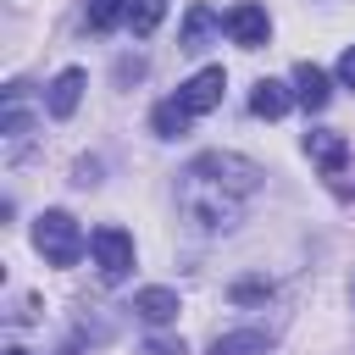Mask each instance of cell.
I'll return each mask as SVG.
<instances>
[{"instance_id": "ffe728a7", "label": "cell", "mask_w": 355, "mask_h": 355, "mask_svg": "<svg viewBox=\"0 0 355 355\" xmlns=\"http://www.w3.org/2000/svg\"><path fill=\"white\" fill-rule=\"evenodd\" d=\"M78 183H83V189L100 183V161H78Z\"/></svg>"}, {"instance_id": "3957f363", "label": "cell", "mask_w": 355, "mask_h": 355, "mask_svg": "<svg viewBox=\"0 0 355 355\" xmlns=\"http://www.w3.org/2000/svg\"><path fill=\"white\" fill-rule=\"evenodd\" d=\"M33 244H39V255L50 266H78V255H83V233H78V222L67 211H44L39 227H33Z\"/></svg>"}, {"instance_id": "d6986e66", "label": "cell", "mask_w": 355, "mask_h": 355, "mask_svg": "<svg viewBox=\"0 0 355 355\" xmlns=\"http://www.w3.org/2000/svg\"><path fill=\"white\" fill-rule=\"evenodd\" d=\"M338 78H344V83H349V89H355V44H349V50H344V55H338Z\"/></svg>"}, {"instance_id": "6da1fadb", "label": "cell", "mask_w": 355, "mask_h": 355, "mask_svg": "<svg viewBox=\"0 0 355 355\" xmlns=\"http://www.w3.org/2000/svg\"><path fill=\"white\" fill-rule=\"evenodd\" d=\"M178 205H183V216H189L200 233H222V227L239 222V194H227L222 183L200 178L194 166H189L183 183H178Z\"/></svg>"}, {"instance_id": "ac0fdd59", "label": "cell", "mask_w": 355, "mask_h": 355, "mask_svg": "<svg viewBox=\"0 0 355 355\" xmlns=\"http://www.w3.org/2000/svg\"><path fill=\"white\" fill-rule=\"evenodd\" d=\"M144 355H183V338H150Z\"/></svg>"}, {"instance_id": "277c9868", "label": "cell", "mask_w": 355, "mask_h": 355, "mask_svg": "<svg viewBox=\"0 0 355 355\" xmlns=\"http://www.w3.org/2000/svg\"><path fill=\"white\" fill-rule=\"evenodd\" d=\"M89 244H94V266H100L105 283H122V277L133 272V233H128V227H111V222H105V227H94Z\"/></svg>"}, {"instance_id": "ba28073f", "label": "cell", "mask_w": 355, "mask_h": 355, "mask_svg": "<svg viewBox=\"0 0 355 355\" xmlns=\"http://www.w3.org/2000/svg\"><path fill=\"white\" fill-rule=\"evenodd\" d=\"M294 100H300L305 111H322V105L333 100L327 72H322V67H311V61H300V67H294Z\"/></svg>"}, {"instance_id": "44dd1931", "label": "cell", "mask_w": 355, "mask_h": 355, "mask_svg": "<svg viewBox=\"0 0 355 355\" xmlns=\"http://www.w3.org/2000/svg\"><path fill=\"white\" fill-rule=\"evenodd\" d=\"M139 72H144V61H116V78H122V83H128V78H139Z\"/></svg>"}, {"instance_id": "8fae6325", "label": "cell", "mask_w": 355, "mask_h": 355, "mask_svg": "<svg viewBox=\"0 0 355 355\" xmlns=\"http://www.w3.org/2000/svg\"><path fill=\"white\" fill-rule=\"evenodd\" d=\"M211 33H216V11H211V6H189L183 33H178V50H205Z\"/></svg>"}, {"instance_id": "7c38bea8", "label": "cell", "mask_w": 355, "mask_h": 355, "mask_svg": "<svg viewBox=\"0 0 355 355\" xmlns=\"http://www.w3.org/2000/svg\"><path fill=\"white\" fill-rule=\"evenodd\" d=\"M250 111H255V116H266V122H277V116L288 111V89H283V83H272V78H261V83H255V94H250Z\"/></svg>"}, {"instance_id": "7402d4cb", "label": "cell", "mask_w": 355, "mask_h": 355, "mask_svg": "<svg viewBox=\"0 0 355 355\" xmlns=\"http://www.w3.org/2000/svg\"><path fill=\"white\" fill-rule=\"evenodd\" d=\"M6 355H28V349H6Z\"/></svg>"}, {"instance_id": "2e32d148", "label": "cell", "mask_w": 355, "mask_h": 355, "mask_svg": "<svg viewBox=\"0 0 355 355\" xmlns=\"http://www.w3.org/2000/svg\"><path fill=\"white\" fill-rule=\"evenodd\" d=\"M166 17V0H128V28L144 39V33H155V22Z\"/></svg>"}, {"instance_id": "7a4b0ae2", "label": "cell", "mask_w": 355, "mask_h": 355, "mask_svg": "<svg viewBox=\"0 0 355 355\" xmlns=\"http://www.w3.org/2000/svg\"><path fill=\"white\" fill-rule=\"evenodd\" d=\"M189 166H194L200 178L222 183V189H227V194H239V200H244V194H255V189H261V178H266L250 155H233V150H205V155H194Z\"/></svg>"}, {"instance_id": "9c48e42d", "label": "cell", "mask_w": 355, "mask_h": 355, "mask_svg": "<svg viewBox=\"0 0 355 355\" xmlns=\"http://www.w3.org/2000/svg\"><path fill=\"white\" fill-rule=\"evenodd\" d=\"M305 150H311V161H316L327 178H338L344 161H349V144H344L338 133H327V128H322V133H305Z\"/></svg>"}, {"instance_id": "5bb4252c", "label": "cell", "mask_w": 355, "mask_h": 355, "mask_svg": "<svg viewBox=\"0 0 355 355\" xmlns=\"http://www.w3.org/2000/svg\"><path fill=\"white\" fill-rule=\"evenodd\" d=\"M266 349H272V338L255 333V327H244V333H222V338L211 344V355H266Z\"/></svg>"}, {"instance_id": "4fadbf2b", "label": "cell", "mask_w": 355, "mask_h": 355, "mask_svg": "<svg viewBox=\"0 0 355 355\" xmlns=\"http://www.w3.org/2000/svg\"><path fill=\"white\" fill-rule=\"evenodd\" d=\"M189 122H194V116L183 111V100H178V94H172V100H161V105L150 111V128H155L161 139H183V128H189Z\"/></svg>"}, {"instance_id": "5b68a950", "label": "cell", "mask_w": 355, "mask_h": 355, "mask_svg": "<svg viewBox=\"0 0 355 355\" xmlns=\"http://www.w3.org/2000/svg\"><path fill=\"white\" fill-rule=\"evenodd\" d=\"M227 33H233V44H244V50H261V44H266V33H272V17H266V6H255V0H239V6L227 11Z\"/></svg>"}, {"instance_id": "30bf717a", "label": "cell", "mask_w": 355, "mask_h": 355, "mask_svg": "<svg viewBox=\"0 0 355 355\" xmlns=\"http://www.w3.org/2000/svg\"><path fill=\"white\" fill-rule=\"evenodd\" d=\"M133 311H139L150 327H166V322H178V294H172V288H139V294H133Z\"/></svg>"}, {"instance_id": "52a82bcc", "label": "cell", "mask_w": 355, "mask_h": 355, "mask_svg": "<svg viewBox=\"0 0 355 355\" xmlns=\"http://www.w3.org/2000/svg\"><path fill=\"white\" fill-rule=\"evenodd\" d=\"M83 83H89V78H83V67H67V72H55V83H50V100H44L55 122H67V116L78 111V100H83Z\"/></svg>"}, {"instance_id": "9a60e30c", "label": "cell", "mask_w": 355, "mask_h": 355, "mask_svg": "<svg viewBox=\"0 0 355 355\" xmlns=\"http://www.w3.org/2000/svg\"><path fill=\"white\" fill-rule=\"evenodd\" d=\"M83 22H89L94 33H105V28L128 22V0H89V6H83Z\"/></svg>"}, {"instance_id": "e0dca14e", "label": "cell", "mask_w": 355, "mask_h": 355, "mask_svg": "<svg viewBox=\"0 0 355 355\" xmlns=\"http://www.w3.org/2000/svg\"><path fill=\"white\" fill-rule=\"evenodd\" d=\"M227 294H233L239 305H250V300H272V283H266V277H244V283H233Z\"/></svg>"}, {"instance_id": "8992f818", "label": "cell", "mask_w": 355, "mask_h": 355, "mask_svg": "<svg viewBox=\"0 0 355 355\" xmlns=\"http://www.w3.org/2000/svg\"><path fill=\"white\" fill-rule=\"evenodd\" d=\"M222 89H227V72H222V67H205V72H194V78L178 89V100H183L189 116H205L211 105H222Z\"/></svg>"}]
</instances>
